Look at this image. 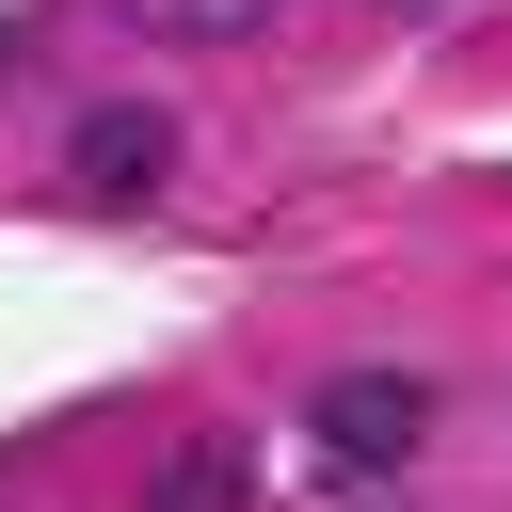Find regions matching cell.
Masks as SVG:
<instances>
[{"mask_svg":"<svg viewBox=\"0 0 512 512\" xmlns=\"http://www.w3.org/2000/svg\"><path fill=\"white\" fill-rule=\"evenodd\" d=\"M304 432H320V464H336V480H384V464H416L432 400H416L400 368H336V384L304 400Z\"/></svg>","mask_w":512,"mask_h":512,"instance_id":"1","label":"cell"},{"mask_svg":"<svg viewBox=\"0 0 512 512\" xmlns=\"http://www.w3.org/2000/svg\"><path fill=\"white\" fill-rule=\"evenodd\" d=\"M64 176H80L96 208H144V192L176 176V128H160L144 96H96V112H80V144H64Z\"/></svg>","mask_w":512,"mask_h":512,"instance_id":"2","label":"cell"},{"mask_svg":"<svg viewBox=\"0 0 512 512\" xmlns=\"http://www.w3.org/2000/svg\"><path fill=\"white\" fill-rule=\"evenodd\" d=\"M144 16H160V32H256L272 0H144Z\"/></svg>","mask_w":512,"mask_h":512,"instance_id":"4","label":"cell"},{"mask_svg":"<svg viewBox=\"0 0 512 512\" xmlns=\"http://www.w3.org/2000/svg\"><path fill=\"white\" fill-rule=\"evenodd\" d=\"M144 512H256V448H224V432H192V448H160V480H144Z\"/></svg>","mask_w":512,"mask_h":512,"instance_id":"3","label":"cell"}]
</instances>
